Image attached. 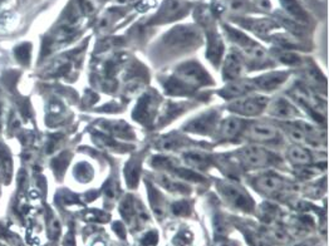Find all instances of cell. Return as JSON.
Masks as SVG:
<instances>
[{"label": "cell", "mask_w": 329, "mask_h": 246, "mask_svg": "<svg viewBox=\"0 0 329 246\" xmlns=\"http://www.w3.org/2000/svg\"><path fill=\"white\" fill-rule=\"evenodd\" d=\"M221 192L225 196L226 200H228L231 205H234L235 208L246 211L252 209V200H250V197L246 195V192H245L239 185L231 184V182L224 184L223 187H221Z\"/></svg>", "instance_id": "obj_1"}, {"label": "cell", "mask_w": 329, "mask_h": 246, "mask_svg": "<svg viewBox=\"0 0 329 246\" xmlns=\"http://www.w3.org/2000/svg\"><path fill=\"white\" fill-rule=\"evenodd\" d=\"M266 104H268V98L263 96H255L235 102L231 108L234 111L240 112V113L246 114V116H255L263 111Z\"/></svg>", "instance_id": "obj_2"}, {"label": "cell", "mask_w": 329, "mask_h": 246, "mask_svg": "<svg viewBox=\"0 0 329 246\" xmlns=\"http://www.w3.org/2000/svg\"><path fill=\"white\" fill-rule=\"evenodd\" d=\"M249 137L254 141H259V142L273 141L278 137V130L268 123H254L249 128Z\"/></svg>", "instance_id": "obj_3"}, {"label": "cell", "mask_w": 329, "mask_h": 246, "mask_svg": "<svg viewBox=\"0 0 329 246\" xmlns=\"http://www.w3.org/2000/svg\"><path fill=\"white\" fill-rule=\"evenodd\" d=\"M242 161L249 166H263L268 162V153L257 146H249L241 151Z\"/></svg>", "instance_id": "obj_4"}, {"label": "cell", "mask_w": 329, "mask_h": 246, "mask_svg": "<svg viewBox=\"0 0 329 246\" xmlns=\"http://www.w3.org/2000/svg\"><path fill=\"white\" fill-rule=\"evenodd\" d=\"M269 112H270V114L279 117V118H293L298 114L296 107L284 98H279L273 102L269 107Z\"/></svg>", "instance_id": "obj_5"}, {"label": "cell", "mask_w": 329, "mask_h": 246, "mask_svg": "<svg viewBox=\"0 0 329 246\" xmlns=\"http://www.w3.org/2000/svg\"><path fill=\"white\" fill-rule=\"evenodd\" d=\"M288 77L289 74H286L285 72L269 73V74L262 75V77L258 78L257 86L264 91H273L275 88H278L279 86L283 85Z\"/></svg>", "instance_id": "obj_6"}, {"label": "cell", "mask_w": 329, "mask_h": 246, "mask_svg": "<svg viewBox=\"0 0 329 246\" xmlns=\"http://www.w3.org/2000/svg\"><path fill=\"white\" fill-rule=\"evenodd\" d=\"M284 181L276 175L266 174L257 180V187L265 193L279 192L283 188Z\"/></svg>", "instance_id": "obj_7"}, {"label": "cell", "mask_w": 329, "mask_h": 246, "mask_svg": "<svg viewBox=\"0 0 329 246\" xmlns=\"http://www.w3.org/2000/svg\"><path fill=\"white\" fill-rule=\"evenodd\" d=\"M244 69V63L241 58L236 53H230L226 58L224 64V73L228 75V78H237L242 73Z\"/></svg>", "instance_id": "obj_8"}, {"label": "cell", "mask_w": 329, "mask_h": 246, "mask_svg": "<svg viewBox=\"0 0 329 246\" xmlns=\"http://www.w3.org/2000/svg\"><path fill=\"white\" fill-rule=\"evenodd\" d=\"M255 86L252 82H245V80H240V82H232L225 86L223 90V93L228 97H239L242 94L252 92L254 90Z\"/></svg>", "instance_id": "obj_9"}, {"label": "cell", "mask_w": 329, "mask_h": 246, "mask_svg": "<svg viewBox=\"0 0 329 246\" xmlns=\"http://www.w3.org/2000/svg\"><path fill=\"white\" fill-rule=\"evenodd\" d=\"M242 126H244V123H242L241 119L236 118V117H230V118H228L223 123L221 133H223L224 137L232 138L241 131Z\"/></svg>", "instance_id": "obj_10"}, {"label": "cell", "mask_w": 329, "mask_h": 246, "mask_svg": "<svg viewBox=\"0 0 329 246\" xmlns=\"http://www.w3.org/2000/svg\"><path fill=\"white\" fill-rule=\"evenodd\" d=\"M288 157L296 165H308L310 163V159H312L309 152L300 146H293V147L289 148Z\"/></svg>", "instance_id": "obj_11"}, {"label": "cell", "mask_w": 329, "mask_h": 246, "mask_svg": "<svg viewBox=\"0 0 329 246\" xmlns=\"http://www.w3.org/2000/svg\"><path fill=\"white\" fill-rule=\"evenodd\" d=\"M286 132H288V136L291 137V140L294 141V142L303 143V145H314V142L310 140L309 136H308L299 126H298V127H288Z\"/></svg>", "instance_id": "obj_12"}, {"label": "cell", "mask_w": 329, "mask_h": 246, "mask_svg": "<svg viewBox=\"0 0 329 246\" xmlns=\"http://www.w3.org/2000/svg\"><path fill=\"white\" fill-rule=\"evenodd\" d=\"M157 179H158V181H160V184L162 185L166 190L171 191V192L184 190V186H182L181 184H179L177 181H175V180L171 179L170 176H166V175H160Z\"/></svg>", "instance_id": "obj_13"}, {"label": "cell", "mask_w": 329, "mask_h": 246, "mask_svg": "<svg viewBox=\"0 0 329 246\" xmlns=\"http://www.w3.org/2000/svg\"><path fill=\"white\" fill-rule=\"evenodd\" d=\"M205 154L202 153H190V154H186V161L189 162L190 165H192V166H202L203 163H205Z\"/></svg>", "instance_id": "obj_14"}, {"label": "cell", "mask_w": 329, "mask_h": 246, "mask_svg": "<svg viewBox=\"0 0 329 246\" xmlns=\"http://www.w3.org/2000/svg\"><path fill=\"white\" fill-rule=\"evenodd\" d=\"M279 59H280L281 62L286 63V64H297V63L299 62V58H298L296 54L289 53V52H284V53H281L280 56H279Z\"/></svg>", "instance_id": "obj_15"}, {"label": "cell", "mask_w": 329, "mask_h": 246, "mask_svg": "<svg viewBox=\"0 0 329 246\" xmlns=\"http://www.w3.org/2000/svg\"><path fill=\"white\" fill-rule=\"evenodd\" d=\"M229 7L232 12H242L246 8V2L245 0H230Z\"/></svg>", "instance_id": "obj_16"}, {"label": "cell", "mask_w": 329, "mask_h": 246, "mask_svg": "<svg viewBox=\"0 0 329 246\" xmlns=\"http://www.w3.org/2000/svg\"><path fill=\"white\" fill-rule=\"evenodd\" d=\"M257 5L260 10L270 9V2L269 0H257Z\"/></svg>", "instance_id": "obj_17"}, {"label": "cell", "mask_w": 329, "mask_h": 246, "mask_svg": "<svg viewBox=\"0 0 329 246\" xmlns=\"http://www.w3.org/2000/svg\"><path fill=\"white\" fill-rule=\"evenodd\" d=\"M0 246H2V245H0Z\"/></svg>", "instance_id": "obj_18"}]
</instances>
